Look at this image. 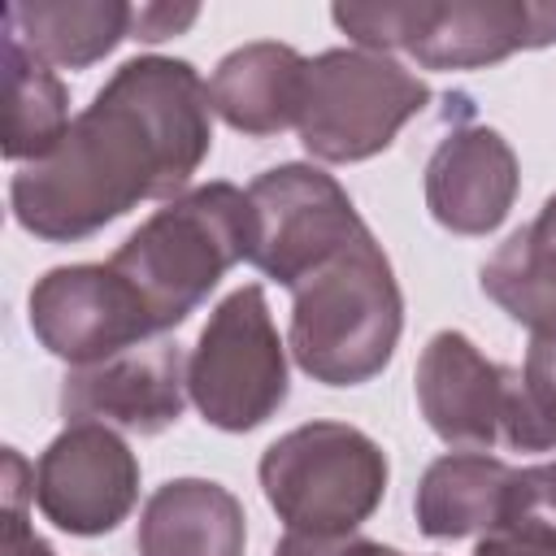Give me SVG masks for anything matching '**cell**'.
<instances>
[{"label": "cell", "instance_id": "cell-1", "mask_svg": "<svg viewBox=\"0 0 556 556\" xmlns=\"http://www.w3.org/2000/svg\"><path fill=\"white\" fill-rule=\"evenodd\" d=\"M213 148V100L182 56H130L70 122L52 156L22 165L9 208L48 243H78L139 200L187 191Z\"/></svg>", "mask_w": 556, "mask_h": 556}, {"label": "cell", "instance_id": "cell-2", "mask_svg": "<svg viewBox=\"0 0 556 556\" xmlns=\"http://www.w3.org/2000/svg\"><path fill=\"white\" fill-rule=\"evenodd\" d=\"M400 330L404 295L374 230H361L291 287L287 348L321 387H361L378 378L395 356Z\"/></svg>", "mask_w": 556, "mask_h": 556}, {"label": "cell", "instance_id": "cell-3", "mask_svg": "<svg viewBox=\"0 0 556 556\" xmlns=\"http://www.w3.org/2000/svg\"><path fill=\"white\" fill-rule=\"evenodd\" d=\"M252 256V204L235 182H200L165 200L109 256L139 291L156 334L182 326L208 291Z\"/></svg>", "mask_w": 556, "mask_h": 556}, {"label": "cell", "instance_id": "cell-4", "mask_svg": "<svg viewBox=\"0 0 556 556\" xmlns=\"http://www.w3.org/2000/svg\"><path fill=\"white\" fill-rule=\"evenodd\" d=\"M330 17L365 52H408L421 70H482L556 43V4L543 0L334 4Z\"/></svg>", "mask_w": 556, "mask_h": 556}, {"label": "cell", "instance_id": "cell-5", "mask_svg": "<svg viewBox=\"0 0 556 556\" xmlns=\"http://www.w3.org/2000/svg\"><path fill=\"white\" fill-rule=\"evenodd\" d=\"M261 491L295 534H352L387 495V452L348 421H304L256 465Z\"/></svg>", "mask_w": 556, "mask_h": 556}, {"label": "cell", "instance_id": "cell-6", "mask_svg": "<svg viewBox=\"0 0 556 556\" xmlns=\"http://www.w3.org/2000/svg\"><path fill=\"white\" fill-rule=\"evenodd\" d=\"M417 404L426 426L447 447L486 452L495 443L513 452H552L556 417L534 400L517 365L482 356L460 330H439L417 356Z\"/></svg>", "mask_w": 556, "mask_h": 556}, {"label": "cell", "instance_id": "cell-7", "mask_svg": "<svg viewBox=\"0 0 556 556\" xmlns=\"http://www.w3.org/2000/svg\"><path fill=\"white\" fill-rule=\"evenodd\" d=\"M426 104V78L404 70L395 56L365 48H330L308 61L304 109L295 130L308 156L352 165L387 152Z\"/></svg>", "mask_w": 556, "mask_h": 556}, {"label": "cell", "instance_id": "cell-8", "mask_svg": "<svg viewBox=\"0 0 556 556\" xmlns=\"http://www.w3.org/2000/svg\"><path fill=\"white\" fill-rule=\"evenodd\" d=\"M187 395L226 434H248L287 404V343L278 339L261 282L235 287L208 313L187 356Z\"/></svg>", "mask_w": 556, "mask_h": 556}, {"label": "cell", "instance_id": "cell-9", "mask_svg": "<svg viewBox=\"0 0 556 556\" xmlns=\"http://www.w3.org/2000/svg\"><path fill=\"white\" fill-rule=\"evenodd\" d=\"M248 204H252L248 265H256L265 278H274L287 291L326 256H334L343 243H352L361 230H369L352 195L334 182V174L304 161H287L252 178Z\"/></svg>", "mask_w": 556, "mask_h": 556}, {"label": "cell", "instance_id": "cell-10", "mask_svg": "<svg viewBox=\"0 0 556 556\" xmlns=\"http://www.w3.org/2000/svg\"><path fill=\"white\" fill-rule=\"evenodd\" d=\"M39 513L78 539L117 530L139 500V456L100 421H70L35 465Z\"/></svg>", "mask_w": 556, "mask_h": 556}, {"label": "cell", "instance_id": "cell-11", "mask_svg": "<svg viewBox=\"0 0 556 556\" xmlns=\"http://www.w3.org/2000/svg\"><path fill=\"white\" fill-rule=\"evenodd\" d=\"M30 330L35 339L74 365L109 361L156 334L139 291L104 265H56L30 287Z\"/></svg>", "mask_w": 556, "mask_h": 556}, {"label": "cell", "instance_id": "cell-12", "mask_svg": "<svg viewBox=\"0 0 556 556\" xmlns=\"http://www.w3.org/2000/svg\"><path fill=\"white\" fill-rule=\"evenodd\" d=\"M187 400V361L169 339H148L109 361L74 365L61 378L65 421H100L126 434H161L182 417Z\"/></svg>", "mask_w": 556, "mask_h": 556}, {"label": "cell", "instance_id": "cell-13", "mask_svg": "<svg viewBox=\"0 0 556 556\" xmlns=\"http://www.w3.org/2000/svg\"><path fill=\"white\" fill-rule=\"evenodd\" d=\"M521 187L513 143L482 122H465L439 139L426 161V208L452 235H491L504 226Z\"/></svg>", "mask_w": 556, "mask_h": 556}, {"label": "cell", "instance_id": "cell-14", "mask_svg": "<svg viewBox=\"0 0 556 556\" xmlns=\"http://www.w3.org/2000/svg\"><path fill=\"white\" fill-rule=\"evenodd\" d=\"M304 78H308V56H300L291 43L256 39L217 61L208 78V100L230 130L265 139L300 122Z\"/></svg>", "mask_w": 556, "mask_h": 556}, {"label": "cell", "instance_id": "cell-15", "mask_svg": "<svg viewBox=\"0 0 556 556\" xmlns=\"http://www.w3.org/2000/svg\"><path fill=\"white\" fill-rule=\"evenodd\" d=\"M135 547L139 556H243L248 517L230 486L213 478H169L148 495Z\"/></svg>", "mask_w": 556, "mask_h": 556}, {"label": "cell", "instance_id": "cell-16", "mask_svg": "<svg viewBox=\"0 0 556 556\" xmlns=\"http://www.w3.org/2000/svg\"><path fill=\"white\" fill-rule=\"evenodd\" d=\"M513 486V465L486 452H447L426 465L413 513L426 539H469L491 534L504 517Z\"/></svg>", "mask_w": 556, "mask_h": 556}, {"label": "cell", "instance_id": "cell-17", "mask_svg": "<svg viewBox=\"0 0 556 556\" xmlns=\"http://www.w3.org/2000/svg\"><path fill=\"white\" fill-rule=\"evenodd\" d=\"M135 4L122 0H13L4 30L43 65L87 70L130 39Z\"/></svg>", "mask_w": 556, "mask_h": 556}, {"label": "cell", "instance_id": "cell-18", "mask_svg": "<svg viewBox=\"0 0 556 556\" xmlns=\"http://www.w3.org/2000/svg\"><path fill=\"white\" fill-rule=\"evenodd\" d=\"M70 122L65 83L4 30V156L22 165L52 156Z\"/></svg>", "mask_w": 556, "mask_h": 556}, {"label": "cell", "instance_id": "cell-19", "mask_svg": "<svg viewBox=\"0 0 556 556\" xmlns=\"http://www.w3.org/2000/svg\"><path fill=\"white\" fill-rule=\"evenodd\" d=\"M482 291L526 326L534 313L556 304V191L543 200L539 217L513 230L482 265Z\"/></svg>", "mask_w": 556, "mask_h": 556}, {"label": "cell", "instance_id": "cell-20", "mask_svg": "<svg viewBox=\"0 0 556 556\" xmlns=\"http://www.w3.org/2000/svg\"><path fill=\"white\" fill-rule=\"evenodd\" d=\"M495 530H539L556 539V460L513 469V486Z\"/></svg>", "mask_w": 556, "mask_h": 556}, {"label": "cell", "instance_id": "cell-21", "mask_svg": "<svg viewBox=\"0 0 556 556\" xmlns=\"http://www.w3.org/2000/svg\"><path fill=\"white\" fill-rule=\"evenodd\" d=\"M35 469L22 460V452L4 447V543L0 556H56L26 521V500H35Z\"/></svg>", "mask_w": 556, "mask_h": 556}, {"label": "cell", "instance_id": "cell-22", "mask_svg": "<svg viewBox=\"0 0 556 556\" xmlns=\"http://www.w3.org/2000/svg\"><path fill=\"white\" fill-rule=\"evenodd\" d=\"M526 330H530V348H526L521 378L534 391V400L556 417V304L534 313Z\"/></svg>", "mask_w": 556, "mask_h": 556}, {"label": "cell", "instance_id": "cell-23", "mask_svg": "<svg viewBox=\"0 0 556 556\" xmlns=\"http://www.w3.org/2000/svg\"><path fill=\"white\" fill-rule=\"evenodd\" d=\"M274 556H404L387 543H374V539H361V534H295L287 530L282 543L274 547Z\"/></svg>", "mask_w": 556, "mask_h": 556}, {"label": "cell", "instance_id": "cell-24", "mask_svg": "<svg viewBox=\"0 0 556 556\" xmlns=\"http://www.w3.org/2000/svg\"><path fill=\"white\" fill-rule=\"evenodd\" d=\"M195 17H200V9H195V4H135V17H130V39L161 43V39L182 35V30H187Z\"/></svg>", "mask_w": 556, "mask_h": 556}, {"label": "cell", "instance_id": "cell-25", "mask_svg": "<svg viewBox=\"0 0 556 556\" xmlns=\"http://www.w3.org/2000/svg\"><path fill=\"white\" fill-rule=\"evenodd\" d=\"M473 556H556V539L539 530H491L478 539Z\"/></svg>", "mask_w": 556, "mask_h": 556}]
</instances>
